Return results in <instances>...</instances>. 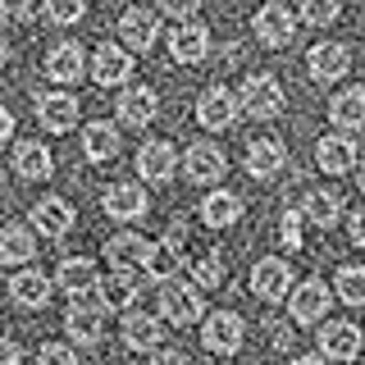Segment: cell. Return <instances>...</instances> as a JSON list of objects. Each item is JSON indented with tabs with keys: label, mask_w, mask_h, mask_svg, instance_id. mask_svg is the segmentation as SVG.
I'll return each instance as SVG.
<instances>
[{
	"label": "cell",
	"mask_w": 365,
	"mask_h": 365,
	"mask_svg": "<svg viewBox=\"0 0 365 365\" xmlns=\"http://www.w3.org/2000/svg\"><path fill=\"white\" fill-rule=\"evenodd\" d=\"M155 302H160V315L169 324H197L201 319V292L197 283H178V279H160L155 283Z\"/></svg>",
	"instance_id": "cell-1"
},
{
	"label": "cell",
	"mask_w": 365,
	"mask_h": 365,
	"mask_svg": "<svg viewBox=\"0 0 365 365\" xmlns=\"http://www.w3.org/2000/svg\"><path fill=\"white\" fill-rule=\"evenodd\" d=\"M201 342L215 351V356H233V351L242 347V315H233V311H215V315H205V324H201Z\"/></svg>",
	"instance_id": "cell-2"
},
{
	"label": "cell",
	"mask_w": 365,
	"mask_h": 365,
	"mask_svg": "<svg viewBox=\"0 0 365 365\" xmlns=\"http://www.w3.org/2000/svg\"><path fill=\"white\" fill-rule=\"evenodd\" d=\"M242 110L251 119H274V114L283 110V87L274 83L269 73H256L242 83Z\"/></svg>",
	"instance_id": "cell-3"
},
{
	"label": "cell",
	"mask_w": 365,
	"mask_h": 365,
	"mask_svg": "<svg viewBox=\"0 0 365 365\" xmlns=\"http://www.w3.org/2000/svg\"><path fill=\"white\" fill-rule=\"evenodd\" d=\"M233 119H237V96H233V91H228V87L201 91V101H197V123H201V128L224 133V128H233Z\"/></svg>",
	"instance_id": "cell-4"
},
{
	"label": "cell",
	"mask_w": 365,
	"mask_h": 365,
	"mask_svg": "<svg viewBox=\"0 0 365 365\" xmlns=\"http://www.w3.org/2000/svg\"><path fill=\"white\" fill-rule=\"evenodd\" d=\"M137 292H142V269H114L110 279H101V283H96V302H101V311H128Z\"/></svg>",
	"instance_id": "cell-5"
},
{
	"label": "cell",
	"mask_w": 365,
	"mask_h": 365,
	"mask_svg": "<svg viewBox=\"0 0 365 365\" xmlns=\"http://www.w3.org/2000/svg\"><path fill=\"white\" fill-rule=\"evenodd\" d=\"M151 256H155V247L146 242V237H137V233H119V237L106 242V260L114 269H146Z\"/></svg>",
	"instance_id": "cell-6"
},
{
	"label": "cell",
	"mask_w": 365,
	"mask_h": 365,
	"mask_svg": "<svg viewBox=\"0 0 365 365\" xmlns=\"http://www.w3.org/2000/svg\"><path fill=\"white\" fill-rule=\"evenodd\" d=\"M64 334L73 338V342H83V347H96L101 334H106V311H101V306H87V302L68 306V315H64Z\"/></svg>",
	"instance_id": "cell-7"
},
{
	"label": "cell",
	"mask_w": 365,
	"mask_h": 365,
	"mask_svg": "<svg viewBox=\"0 0 365 365\" xmlns=\"http://www.w3.org/2000/svg\"><path fill=\"white\" fill-rule=\"evenodd\" d=\"M319 347H324V361H356L361 329L351 324V319H334V324L319 329Z\"/></svg>",
	"instance_id": "cell-8"
},
{
	"label": "cell",
	"mask_w": 365,
	"mask_h": 365,
	"mask_svg": "<svg viewBox=\"0 0 365 365\" xmlns=\"http://www.w3.org/2000/svg\"><path fill=\"white\" fill-rule=\"evenodd\" d=\"M334 306V297L319 279H306L292 288V319L297 324H315V319H324V311Z\"/></svg>",
	"instance_id": "cell-9"
},
{
	"label": "cell",
	"mask_w": 365,
	"mask_h": 365,
	"mask_svg": "<svg viewBox=\"0 0 365 365\" xmlns=\"http://www.w3.org/2000/svg\"><path fill=\"white\" fill-rule=\"evenodd\" d=\"M251 292L265 297V302H279V297H288V292H292V265H283L279 256L260 260L256 274H251Z\"/></svg>",
	"instance_id": "cell-10"
},
{
	"label": "cell",
	"mask_w": 365,
	"mask_h": 365,
	"mask_svg": "<svg viewBox=\"0 0 365 365\" xmlns=\"http://www.w3.org/2000/svg\"><path fill=\"white\" fill-rule=\"evenodd\" d=\"M182 169H187V178L197 182V187H205V182H220L224 178V151L210 142H197L187 155H182Z\"/></svg>",
	"instance_id": "cell-11"
},
{
	"label": "cell",
	"mask_w": 365,
	"mask_h": 365,
	"mask_svg": "<svg viewBox=\"0 0 365 365\" xmlns=\"http://www.w3.org/2000/svg\"><path fill=\"white\" fill-rule=\"evenodd\" d=\"M91 73H96L101 87H119L133 78V55L123 46H96V60H91Z\"/></svg>",
	"instance_id": "cell-12"
},
{
	"label": "cell",
	"mask_w": 365,
	"mask_h": 365,
	"mask_svg": "<svg viewBox=\"0 0 365 365\" xmlns=\"http://www.w3.org/2000/svg\"><path fill=\"white\" fill-rule=\"evenodd\" d=\"M256 37L265 41V46H288L297 37V19H292V9H283L279 0L274 5H265L256 14Z\"/></svg>",
	"instance_id": "cell-13"
},
{
	"label": "cell",
	"mask_w": 365,
	"mask_h": 365,
	"mask_svg": "<svg viewBox=\"0 0 365 365\" xmlns=\"http://www.w3.org/2000/svg\"><path fill=\"white\" fill-rule=\"evenodd\" d=\"M37 119L51 133H68L78 123V101L68 96V91H46V96L37 101Z\"/></svg>",
	"instance_id": "cell-14"
},
{
	"label": "cell",
	"mask_w": 365,
	"mask_h": 365,
	"mask_svg": "<svg viewBox=\"0 0 365 365\" xmlns=\"http://www.w3.org/2000/svg\"><path fill=\"white\" fill-rule=\"evenodd\" d=\"M155 110H160V96L151 87H128V91H119V119L128 123V128H146V123L155 119Z\"/></svg>",
	"instance_id": "cell-15"
},
{
	"label": "cell",
	"mask_w": 365,
	"mask_h": 365,
	"mask_svg": "<svg viewBox=\"0 0 365 365\" xmlns=\"http://www.w3.org/2000/svg\"><path fill=\"white\" fill-rule=\"evenodd\" d=\"M32 228L46 233V237H64L68 228H73V205L60 201V197L37 201V205H32Z\"/></svg>",
	"instance_id": "cell-16"
},
{
	"label": "cell",
	"mask_w": 365,
	"mask_h": 365,
	"mask_svg": "<svg viewBox=\"0 0 365 365\" xmlns=\"http://www.w3.org/2000/svg\"><path fill=\"white\" fill-rule=\"evenodd\" d=\"M119 37H123V46H133V51H151L155 37H160V19L151 9H128V14L119 19Z\"/></svg>",
	"instance_id": "cell-17"
},
{
	"label": "cell",
	"mask_w": 365,
	"mask_h": 365,
	"mask_svg": "<svg viewBox=\"0 0 365 365\" xmlns=\"http://www.w3.org/2000/svg\"><path fill=\"white\" fill-rule=\"evenodd\" d=\"M205 51H210V32L201 23H182V28H174V37H169V55L178 64H197V60H205Z\"/></svg>",
	"instance_id": "cell-18"
},
{
	"label": "cell",
	"mask_w": 365,
	"mask_h": 365,
	"mask_svg": "<svg viewBox=\"0 0 365 365\" xmlns=\"http://www.w3.org/2000/svg\"><path fill=\"white\" fill-rule=\"evenodd\" d=\"M315 165L324 169V174H347V169L356 165V142H351V137H319Z\"/></svg>",
	"instance_id": "cell-19"
},
{
	"label": "cell",
	"mask_w": 365,
	"mask_h": 365,
	"mask_svg": "<svg viewBox=\"0 0 365 365\" xmlns=\"http://www.w3.org/2000/svg\"><path fill=\"white\" fill-rule=\"evenodd\" d=\"M9 297H14L19 306H28V311H41L46 302H51V279L37 269H19L14 279H9Z\"/></svg>",
	"instance_id": "cell-20"
},
{
	"label": "cell",
	"mask_w": 365,
	"mask_h": 365,
	"mask_svg": "<svg viewBox=\"0 0 365 365\" xmlns=\"http://www.w3.org/2000/svg\"><path fill=\"white\" fill-rule=\"evenodd\" d=\"M174 146L169 142H146L142 151H137V169H142L146 182H169L174 178Z\"/></svg>",
	"instance_id": "cell-21"
},
{
	"label": "cell",
	"mask_w": 365,
	"mask_h": 365,
	"mask_svg": "<svg viewBox=\"0 0 365 365\" xmlns=\"http://www.w3.org/2000/svg\"><path fill=\"white\" fill-rule=\"evenodd\" d=\"M351 68V55H347V46H338V41H324V46H315L311 51V73L319 78V83H338L342 73Z\"/></svg>",
	"instance_id": "cell-22"
},
{
	"label": "cell",
	"mask_w": 365,
	"mask_h": 365,
	"mask_svg": "<svg viewBox=\"0 0 365 365\" xmlns=\"http://www.w3.org/2000/svg\"><path fill=\"white\" fill-rule=\"evenodd\" d=\"M106 215L110 220H137V215H146V192L137 182H114L106 192Z\"/></svg>",
	"instance_id": "cell-23"
},
{
	"label": "cell",
	"mask_w": 365,
	"mask_h": 365,
	"mask_svg": "<svg viewBox=\"0 0 365 365\" xmlns=\"http://www.w3.org/2000/svg\"><path fill=\"white\" fill-rule=\"evenodd\" d=\"M160 319L155 315H142V311H128L123 315V342H128L133 351H155L160 347Z\"/></svg>",
	"instance_id": "cell-24"
},
{
	"label": "cell",
	"mask_w": 365,
	"mask_h": 365,
	"mask_svg": "<svg viewBox=\"0 0 365 365\" xmlns=\"http://www.w3.org/2000/svg\"><path fill=\"white\" fill-rule=\"evenodd\" d=\"M32 256H37V237H32L28 228L23 224L0 228V260H5V265H28Z\"/></svg>",
	"instance_id": "cell-25"
},
{
	"label": "cell",
	"mask_w": 365,
	"mask_h": 365,
	"mask_svg": "<svg viewBox=\"0 0 365 365\" xmlns=\"http://www.w3.org/2000/svg\"><path fill=\"white\" fill-rule=\"evenodd\" d=\"M283 155H288V151H283L279 142L260 137V142L247 146V174H251V178H274V174L283 169Z\"/></svg>",
	"instance_id": "cell-26"
},
{
	"label": "cell",
	"mask_w": 365,
	"mask_h": 365,
	"mask_svg": "<svg viewBox=\"0 0 365 365\" xmlns=\"http://www.w3.org/2000/svg\"><path fill=\"white\" fill-rule=\"evenodd\" d=\"M329 114H334L338 128H365V87H351V91H338L334 101H329Z\"/></svg>",
	"instance_id": "cell-27"
},
{
	"label": "cell",
	"mask_w": 365,
	"mask_h": 365,
	"mask_svg": "<svg viewBox=\"0 0 365 365\" xmlns=\"http://www.w3.org/2000/svg\"><path fill=\"white\" fill-rule=\"evenodd\" d=\"M14 169H19V178H51V169H55V160L51 151H46L41 142H19L14 146Z\"/></svg>",
	"instance_id": "cell-28"
},
{
	"label": "cell",
	"mask_w": 365,
	"mask_h": 365,
	"mask_svg": "<svg viewBox=\"0 0 365 365\" xmlns=\"http://www.w3.org/2000/svg\"><path fill=\"white\" fill-rule=\"evenodd\" d=\"M96 265H91L87 256H68L64 265H60V288L68 297H83V292H96Z\"/></svg>",
	"instance_id": "cell-29"
},
{
	"label": "cell",
	"mask_w": 365,
	"mask_h": 365,
	"mask_svg": "<svg viewBox=\"0 0 365 365\" xmlns=\"http://www.w3.org/2000/svg\"><path fill=\"white\" fill-rule=\"evenodd\" d=\"M46 78L51 83H78L83 78V51L78 46H55L46 55Z\"/></svg>",
	"instance_id": "cell-30"
},
{
	"label": "cell",
	"mask_w": 365,
	"mask_h": 365,
	"mask_svg": "<svg viewBox=\"0 0 365 365\" xmlns=\"http://www.w3.org/2000/svg\"><path fill=\"white\" fill-rule=\"evenodd\" d=\"M83 151H87V160L106 165V160L119 155V133H114L110 123H87L83 128Z\"/></svg>",
	"instance_id": "cell-31"
},
{
	"label": "cell",
	"mask_w": 365,
	"mask_h": 365,
	"mask_svg": "<svg viewBox=\"0 0 365 365\" xmlns=\"http://www.w3.org/2000/svg\"><path fill=\"white\" fill-rule=\"evenodd\" d=\"M201 220L210 224V228H228V224L242 220V201H237L233 192H210L205 205H201Z\"/></svg>",
	"instance_id": "cell-32"
},
{
	"label": "cell",
	"mask_w": 365,
	"mask_h": 365,
	"mask_svg": "<svg viewBox=\"0 0 365 365\" xmlns=\"http://www.w3.org/2000/svg\"><path fill=\"white\" fill-rule=\"evenodd\" d=\"M338 215H342V205H338L334 192H306L302 197V220H311L315 228L338 224Z\"/></svg>",
	"instance_id": "cell-33"
},
{
	"label": "cell",
	"mask_w": 365,
	"mask_h": 365,
	"mask_svg": "<svg viewBox=\"0 0 365 365\" xmlns=\"http://www.w3.org/2000/svg\"><path fill=\"white\" fill-rule=\"evenodd\" d=\"M334 292L347 306H365V265H342L334 279Z\"/></svg>",
	"instance_id": "cell-34"
},
{
	"label": "cell",
	"mask_w": 365,
	"mask_h": 365,
	"mask_svg": "<svg viewBox=\"0 0 365 365\" xmlns=\"http://www.w3.org/2000/svg\"><path fill=\"white\" fill-rule=\"evenodd\" d=\"M192 279H197V288H215V283L224 279V256L220 251H192Z\"/></svg>",
	"instance_id": "cell-35"
},
{
	"label": "cell",
	"mask_w": 365,
	"mask_h": 365,
	"mask_svg": "<svg viewBox=\"0 0 365 365\" xmlns=\"http://www.w3.org/2000/svg\"><path fill=\"white\" fill-rule=\"evenodd\" d=\"M297 9H302V19L311 23V28H329V23L338 19L342 0H297Z\"/></svg>",
	"instance_id": "cell-36"
},
{
	"label": "cell",
	"mask_w": 365,
	"mask_h": 365,
	"mask_svg": "<svg viewBox=\"0 0 365 365\" xmlns=\"http://www.w3.org/2000/svg\"><path fill=\"white\" fill-rule=\"evenodd\" d=\"M83 9H87L83 0H46V19H51V23H64V28L83 19Z\"/></svg>",
	"instance_id": "cell-37"
},
{
	"label": "cell",
	"mask_w": 365,
	"mask_h": 365,
	"mask_svg": "<svg viewBox=\"0 0 365 365\" xmlns=\"http://www.w3.org/2000/svg\"><path fill=\"white\" fill-rule=\"evenodd\" d=\"M279 242L297 251L302 247V210H283V220H279Z\"/></svg>",
	"instance_id": "cell-38"
},
{
	"label": "cell",
	"mask_w": 365,
	"mask_h": 365,
	"mask_svg": "<svg viewBox=\"0 0 365 365\" xmlns=\"http://www.w3.org/2000/svg\"><path fill=\"white\" fill-rule=\"evenodd\" d=\"M37 365H78V356H73V347H64V342H46L37 351Z\"/></svg>",
	"instance_id": "cell-39"
},
{
	"label": "cell",
	"mask_w": 365,
	"mask_h": 365,
	"mask_svg": "<svg viewBox=\"0 0 365 365\" xmlns=\"http://www.w3.org/2000/svg\"><path fill=\"white\" fill-rule=\"evenodd\" d=\"M0 14H5V19H19V23H28L32 14H37V0H0Z\"/></svg>",
	"instance_id": "cell-40"
},
{
	"label": "cell",
	"mask_w": 365,
	"mask_h": 365,
	"mask_svg": "<svg viewBox=\"0 0 365 365\" xmlns=\"http://www.w3.org/2000/svg\"><path fill=\"white\" fill-rule=\"evenodd\" d=\"M160 9H165L169 19H192L201 9V0H160Z\"/></svg>",
	"instance_id": "cell-41"
},
{
	"label": "cell",
	"mask_w": 365,
	"mask_h": 365,
	"mask_svg": "<svg viewBox=\"0 0 365 365\" xmlns=\"http://www.w3.org/2000/svg\"><path fill=\"white\" fill-rule=\"evenodd\" d=\"M23 361V347L14 338H0V365H19Z\"/></svg>",
	"instance_id": "cell-42"
},
{
	"label": "cell",
	"mask_w": 365,
	"mask_h": 365,
	"mask_svg": "<svg viewBox=\"0 0 365 365\" xmlns=\"http://www.w3.org/2000/svg\"><path fill=\"white\" fill-rule=\"evenodd\" d=\"M351 242H356V247H365V210H356V215H351Z\"/></svg>",
	"instance_id": "cell-43"
},
{
	"label": "cell",
	"mask_w": 365,
	"mask_h": 365,
	"mask_svg": "<svg viewBox=\"0 0 365 365\" xmlns=\"http://www.w3.org/2000/svg\"><path fill=\"white\" fill-rule=\"evenodd\" d=\"M151 365H187V356H182V351H155Z\"/></svg>",
	"instance_id": "cell-44"
},
{
	"label": "cell",
	"mask_w": 365,
	"mask_h": 365,
	"mask_svg": "<svg viewBox=\"0 0 365 365\" xmlns=\"http://www.w3.org/2000/svg\"><path fill=\"white\" fill-rule=\"evenodd\" d=\"M9 133H14V114H9L5 106H0V142H5Z\"/></svg>",
	"instance_id": "cell-45"
},
{
	"label": "cell",
	"mask_w": 365,
	"mask_h": 365,
	"mask_svg": "<svg viewBox=\"0 0 365 365\" xmlns=\"http://www.w3.org/2000/svg\"><path fill=\"white\" fill-rule=\"evenodd\" d=\"M292 365H329L324 356H302V361H292Z\"/></svg>",
	"instance_id": "cell-46"
},
{
	"label": "cell",
	"mask_w": 365,
	"mask_h": 365,
	"mask_svg": "<svg viewBox=\"0 0 365 365\" xmlns=\"http://www.w3.org/2000/svg\"><path fill=\"white\" fill-rule=\"evenodd\" d=\"M5 60H9V46H5V37H0V68H5Z\"/></svg>",
	"instance_id": "cell-47"
},
{
	"label": "cell",
	"mask_w": 365,
	"mask_h": 365,
	"mask_svg": "<svg viewBox=\"0 0 365 365\" xmlns=\"http://www.w3.org/2000/svg\"><path fill=\"white\" fill-rule=\"evenodd\" d=\"M361 192H365V169H361Z\"/></svg>",
	"instance_id": "cell-48"
},
{
	"label": "cell",
	"mask_w": 365,
	"mask_h": 365,
	"mask_svg": "<svg viewBox=\"0 0 365 365\" xmlns=\"http://www.w3.org/2000/svg\"><path fill=\"white\" fill-rule=\"evenodd\" d=\"M0 178H5V169H0Z\"/></svg>",
	"instance_id": "cell-49"
}]
</instances>
